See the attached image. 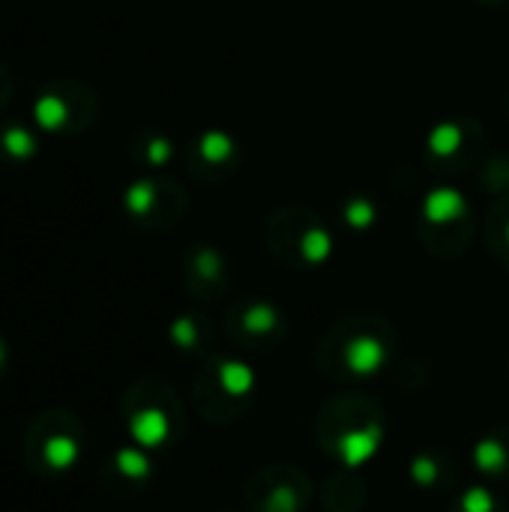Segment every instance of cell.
I'll return each mask as SVG.
<instances>
[{
	"instance_id": "obj_2",
	"label": "cell",
	"mask_w": 509,
	"mask_h": 512,
	"mask_svg": "<svg viewBox=\"0 0 509 512\" xmlns=\"http://www.w3.org/2000/svg\"><path fill=\"white\" fill-rule=\"evenodd\" d=\"M123 417H126L129 435L144 447H159L165 441L168 429H171V420H168L165 408L156 402L153 393H141V387L126 396Z\"/></svg>"
},
{
	"instance_id": "obj_3",
	"label": "cell",
	"mask_w": 509,
	"mask_h": 512,
	"mask_svg": "<svg viewBox=\"0 0 509 512\" xmlns=\"http://www.w3.org/2000/svg\"><path fill=\"white\" fill-rule=\"evenodd\" d=\"M6 369H9V351H6V345L0 342V381H3V375H6Z\"/></svg>"
},
{
	"instance_id": "obj_1",
	"label": "cell",
	"mask_w": 509,
	"mask_h": 512,
	"mask_svg": "<svg viewBox=\"0 0 509 512\" xmlns=\"http://www.w3.org/2000/svg\"><path fill=\"white\" fill-rule=\"evenodd\" d=\"M84 444V423L63 408H51L30 420L21 438V459L39 477H63L81 462Z\"/></svg>"
}]
</instances>
